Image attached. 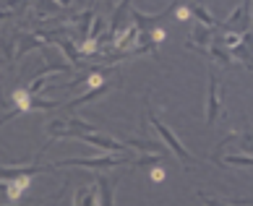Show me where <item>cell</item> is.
I'll use <instances>...</instances> for the list:
<instances>
[{"label": "cell", "mask_w": 253, "mask_h": 206, "mask_svg": "<svg viewBox=\"0 0 253 206\" xmlns=\"http://www.w3.org/2000/svg\"><path fill=\"white\" fill-rule=\"evenodd\" d=\"M146 118L152 120L154 130H157L159 136H162V141L167 144V149H170V152H172V154H175L177 159H180V162H183L185 167H188V165H196V157H193V154L188 152V149H185V146L180 144V138H177V136L172 133V128H167V125L162 123V120H159V118L154 115L152 105H149V94H146Z\"/></svg>", "instance_id": "cell-1"}, {"label": "cell", "mask_w": 253, "mask_h": 206, "mask_svg": "<svg viewBox=\"0 0 253 206\" xmlns=\"http://www.w3.org/2000/svg\"><path fill=\"white\" fill-rule=\"evenodd\" d=\"M130 154H112V157H94V159H63L55 162L52 167H84V170H107V167H118V165H128Z\"/></svg>", "instance_id": "cell-2"}, {"label": "cell", "mask_w": 253, "mask_h": 206, "mask_svg": "<svg viewBox=\"0 0 253 206\" xmlns=\"http://www.w3.org/2000/svg\"><path fill=\"white\" fill-rule=\"evenodd\" d=\"M222 112V91H219V79L209 73V97H206V123L214 125Z\"/></svg>", "instance_id": "cell-3"}, {"label": "cell", "mask_w": 253, "mask_h": 206, "mask_svg": "<svg viewBox=\"0 0 253 206\" xmlns=\"http://www.w3.org/2000/svg\"><path fill=\"white\" fill-rule=\"evenodd\" d=\"M37 172H55L52 165H32V167H0V180H24Z\"/></svg>", "instance_id": "cell-4"}, {"label": "cell", "mask_w": 253, "mask_h": 206, "mask_svg": "<svg viewBox=\"0 0 253 206\" xmlns=\"http://www.w3.org/2000/svg\"><path fill=\"white\" fill-rule=\"evenodd\" d=\"M81 141H84V144H91V146H97V149H102V152L128 154V146H126V144H118L115 138H110V136H102V133H84V136H81Z\"/></svg>", "instance_id": "cell-5"}, {"label": "cell", "mask_w": 253, "mask_h": 206, "mask_svg": "<svg viewBox=\"0 0 253 206\" xmlns=\"http://www.w3.org/2000/svg\"><path fill=\"white\" fill-rule=\"evenodd\" d=\"M115 201V180L97 175V206H112Z\"/></svg>", "instance_id": "cell-6"}, {"label": "cell", "mask_w": 253, "mask_h": 206, "mask_svg": "<svg viewBox=\"0 0 253 206\" xmlns=\"http://www.w3.org/2000/svg\"><path fill=\"white\" fill-rule=\"evenodd\" d=\"M32 177H24V180H8L5 183V204H16L21 201V196L29 191Z\"/></svg>", "instance_id": "cell-7"}, {"label": "cell", "mask_w": 253, "mask_h": 206, "mask_svg": "<svg viewBox=\"0 0 253 206\" xmlns=\"http://www.w3.org/2000/svg\"><path fill=\"white\" fill-rule=\"evenodd\" d=\"M107 91H110V83H105V86H97V89H89L86 94H81V97H76V99L65 102V107H68V110H73V107H81V105H86V102L97 99V97H105Z\"/></svg>", "instance_id": "cell-8"}, {"label": "cell", "mask_w": 253, "mask_h": 206, "mask_svg": "<svg viewBox=\"0 0 253 206\" xmlns=\"http://www.w3.org/2000/svg\"><path fill=\"white\" fill-rule=\"evenodd\" d=\"M128 149H138V152H152V154H159V157H167V146L162 144H154V141H136V138H130V141H126Z\"/></svg>", "instance_id": "cell-9"}, {"label": "cell", "mask_w": 253, "mask_h": 206, "mask_svg": "<svg viewBox=\"0 0 253 206\" xmlns=\"http://www.w3.org/2000/svg\"><path fill=\"white\" fill-rule=\"evenodd\" d=\"M73 206H97V185H89V188H79Z\"/></svg>", "instance_id": "cell-10"}, {"label": "cell", "mask_w": 253, "mask_h": 206, "mask_svg": "<svg viewBox=\"0 0 253 206\" xmlns=\"http://www.w3.org/2000/svg\"><path fill=\"white\" fill-rule=\"evenodd\" d=\"M42 42L44 40H37V37H21V40H18V47H16V58H24L29 50L42 47Z\"/></svg>", "instance_id": "cell-11"}, {"label": "cell", "mask_w": 253, "mask_h": 206, "mask_svg": "<svg viewBox=\"0 0 253 206\" xmlns=\"http://www.w3.org/2000/svg\"><path fill=\"white\" fill-rule=\"evenodd\" d=\"M188 13H193V16L201 21V26H206V29L217 26V21H214V16H211L209 11H206V8H201V5H188Z\"/></svg>", "instance_id": "cell-12"}, {"label": "cell", "mask_w": 253, "mask_h": 206, "mask_svg": "<svg viewBox=\"0 0 253 206\" xmlns=\"http://www.w3.org/2000/svg\"><path fill=\"white\" fill-rule=\"evenodd\" d=\"M126 11H130L128 3H120L115 8V16H112V24H110V40H118V26H120V21H123V13Z\"/></svg>", "instance_id": "cell-13"}, {"label": "cell", "mask_w": 253, "mask_h": 206, "mask_svg": "<svg viewBox=\"0 0 253 206\" xmlns=\"http://www.w3.org/2000/svg\"><path fill=\"white\" fill-rule=\"evenodd\" d=\"M58 44H60V50L68 55V60H73L76 65L84 63V60H81V55H79V47H76V44H73L71 40H58Z\"/></svg>", "instance_id": "cell-14"}, {"label": "cell", "mask_w": 253, "mask_h": 206, "mask_svg": "<svg viewBox=\"0 0 253 206\" xmlns=\"http://www.w3.org/2000/svg\"><path fill=\"white\" fill-rule=\"evenodd\" d=\"M227 165H240V167H251V157L246 154H232V157H222V167Z\"/></svg>", "instance_id": "cell-15"}, {"label": "cell", "mask_w": 253, "mask_h": 206, "mask_svg": "<svg viewBox=\"0 0 253 206\" xmlns=\"http://www.w3.org/2000/svg\"><path fill=\"white\" fill-rule=\"evenodd\" d=\"M159 154H152V157H141V159H136L133 165H138V167H154V165H159Z\"/></svg>", "instance_id": "cell-16"}, {"label": "cell", "mask_w": 253, "mask_h": 206, "mask_svg": "<svg viewBox=\"0 0 253 206\" xmlns=\"http://www.w3.org/2000/svg\"><path fill=\"white\" fill-rule=\"evenodd\" d=\"M199 199H201L206 206H230V204H222V201H217V199H211V196H206V193H199Z\"/></svg>", "instance_id": "cell-17"}, {"label": "cell", "mask_w": 253, "mask_h": 206, "mask_svg": "<svg viewBox=\"0 0 253 206\" xmlns=\"http://www.w3.org/2000/svg\"><path fill=\"white\" fill-rule=\"evenodd\" d=\"M188 16H191V13H188V8H185V5H180V8H177V18H180V21H185Z\"/></svg>", "instance_id": "cell-18"}, {"label": "cell", "mask_w": 253, "mask_h": 206, "mask_svg": "<svg viewBox=\"0 0 253 206\" xmlns=\"http://www.w3.org/2000/svg\"><path fill=\"white\" fill-rule=\"evenodd\" d=\"M152 177H154V180H162L165 172H162V170H154V175H152Z\"/></svg>", "instance_id": "cell-19"}, {"label": "cell", "mask_w": 253, "mask_h": 206, "mask_svg": "<svg viewBox=\"0 0 253 206\" xmlns=\"http://www.w3.org/2000/svg\"><path fill=\"white\" fill-rule=\"evenodd\" d=\"M11 206H13V204H11Z\"/></svg>", "instance_id": "cell-20"}]
</instances>
